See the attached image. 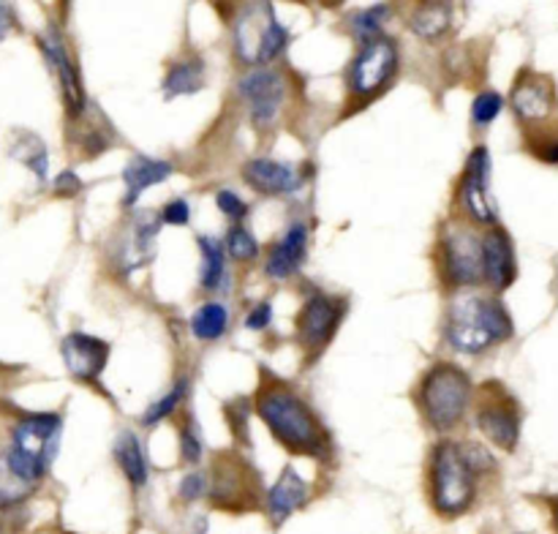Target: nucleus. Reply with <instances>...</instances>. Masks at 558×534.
I'll return each instance as SVG.
<instances>
[{"instance_id":"dca6fc26","label":"nucleus","mask_w":558,"mask_h":534,"mask_svg":"<svg viewBox=\"0 0 558 534\" xmlns=\"http://www.w3.org/2000/svg\"><path fill=\"white\" fill-rule=\"evenodd\" d=\"M305 251H308V229H305L303 221L289 223V229L283 232V238L278 240L270 248L265 262V272L276 281H283V278L294 276V272L303 267Z\"/></svg>"},{"instance_id":"f3484780","label":"nucleus","mask_w":558,"mask_h":534,"mask_svg":"<svg viewBox=\"0 0 558 534\" xmlns=\"http://www.w3.org/2000/svg\"><path fill=\"white\" fill-rule=\"evenodd\" d=\"M243 178L251 189L270 196L292 194L303 183V178H300V172L292 163L272 161V158H251L243 167Z\"/></svg>"},{"instance_id":"58836bf2","label":"nucleus","mask_w":558,"mask_h":534,"mask_svg":"<svg viewBox=\"0 0 558 534\" xmlns=\"http://www.w3.org/2000/svg\"><path fill=\"white\" fill-rule=\"evenodd\" d=\"M11 31V14L3 3H0V38H5V33Z\"/></svg>"},{"instance_id":"c756f323","label":"nucleus","mask_w":558,"mask_h":534,"mask_svg":"<svg viewBox=\"0 0 558 534\" xmlns=\"http://www.w3.org/2000/svg\"><path fill=\"white\" fill-rule=\"evenodd\" d=\"M227 248L238 262H251L256 259V254H259V243H256V238L248 232L245 223H234V227L229 229Z\"/></svg>"},{"instance_id":"6e6552de","label":"nucleus","mask_w":558,"mask_h":534,"mask_svg":"<svg viewBox=\"0 0 558 534\" xmlns=\"http://www.w3.org/2000/svg\"><path fill=\"white\" fill-rule=\"evenodd\" d=\"M398 69V47L392 38L381 36L379 41H371L360 47L352 63L347 69V85L352 96L374 98L379 96L381 87L392 80Z\"/></svg>"},{"instance_id":"f8f14e48","label":"nucleus","mask_w":558,"mask_h":534,"mask_svg":"<svg viewBox=\"0 0 558 534\" xmlns=\"http://www.w3.org/2000/svg\"><path fill=\"white\" fill-rule=\"evenodd\" d=\"M240 96L248 101L256 129H267L278 120L287 98V82L272 69H254L240 80Z\"/></svg>"},{"instance_id":"7c9ffc66","label":"nucleus","mask_w":558,"mask_h":534,"mask_svg":"<svg viewBox=\"0 0 558 534\" xmlns=\"http://www.w3.org/2000/svg\"><path fill=\"white\" fill-rule=\"evenodd\" d=\"M501 107H505V98L496 90H483L472 104V120L477 125H488L499 118Z\"/></svg>"},{"instance_id":"7ed1b4c3","label":"nucleus","mask_w":558,"mask_h":534,"mask_svg":"<svg viewBox=\"0 0 558 534\" xmlns=\"http://www.w3.org/2000/svg\"><path fill=\"white\" fill-rule=\"evenodd\" d=\"M512 336V319L505 305L494 298L461 294L447 314V341L466 354L485 352L494 343Z\"/></svg>"},{"instance_id":"393cba45","label":"nucleus","mask_w":558,"mask_h":534,"mask_svg":"<svg viewBox=\"0 0 558 534\" xmlns=\"http://www.w3.org/2000/svg\"><path fill=\"white\" fill-rule=\"evenodd\" d=\"M227 325H229L227 305L216 303V300L202 303L199 308H196V314L191 316V332H194L199 341H216V338H221L223 332H227Z\"/></svg>"},{"instance_id":"473e14b6","label":"nucleus","mask_w":558,"mask_h":534,"mask_svg":"<svg viewBox=\"0 0 558 534\" xmlns=\"http://www.w3.org/2000/svg\"><path fill=\"white\" fill-rule=\"evenodd\" d=\"M216 205H218V210L223 213V216L234 218V221H238V223L243 221L245 213H248V205H245V199H240V196L234 194V191H229V189L218 191V194H216Z\"/></svg>"},{"instance_id":"aec40b11","label":"nucleus","mask_w":558,"mask_h":534,"mask_svg":"<svg viewBox=\"0 0 558 534\" xmlns=\"http://www.w3.org/2000/svg\"><path fill=\"white\" fill-rule=\"evenodd\" d=\"M245 474H251V469L245 466L243 458H221V463L216 466L213 499L221 507H238L251 499L254 483H245Z\"/></svg>"},{"instance_id":"4468645a","label":"nucleus","mask_w":558,"mask_h":534,"mask_svg":"<svg viewBox=\"0 0 558 534\" xmlns=\"http://www.w3.org/2000/svg\"><path fill=\"white\" fill-rule=\"evenodd\" d=\"M60 352H63L65 368L74 379L93 381L101 376L104 365H107L109 343L96 336H87V332H71V336L63 338Z\"/></svg>"},{"instance_id":"c85d7f7f","label":"nucleus","mask_w":558,"mask_h":534,"mask_svg":"<svg viewBox=\"0 0 558 534\" xmlns=\"http://www.w3.org/2000/svg\"><path fill=\"white\" fill-rule=\"evenodd\" d=\"M33 490V485H27L25 480L16 477L9 466V458H5V447H0V507L20 505L22 499H27Z\"/></svg>"},{"instance_id":"412c9836","label":"nucleus","mask_w":558,"mask_h":534,"mask_svg":"<svg viewBox=\"0 0 558 534\" xmlns=\"http://www.w3.org/2000/svg\"><path fill=\"white\" fill-rule=\"evenodd\" d=\"M169 174H172V163L158 161V158H150V156H134L123 169V180H125L123 205L125 207L136 205L142 191L150 189V185L163 183Z\"/></svg>"},{"instance_id":"cd10ccee","label":"nucleus","mask_w":558,"mask_h":534,"mask_svg":"<svg viewBox=\"0 0 558 534\" xmlns=\"http://www.w3.org/2000/svg\"><path fill=\"white\" fill-rule=\"evenodd\" d=\"M185 392H189V379L174 381L172 390H167L156 403H150V406H147V412L142 414V425H156V423H161V420L172 417L174 409L183 403Z\"/></svg>"},{"instance_id":"423d86ee","label":"nucleus","mask_w":558,"mask_h":534,"mask_svg":"<svg viewBox=\"0 0 558 534\" xmlns=\"http://www.w3.org/2000/svg\"><path fill=\"white\" fill-rule=\"evenodd\" d=\"M287 27L278 22L270 3H251L240 11L234 25V52L248 65L270 63L287 47Z\"/></svg>"},{"instance_id":"4c0bfd02","label":"nucleus","mask_w":558,"mask_h":534,"mask_svg":"<svg viewBox=\"0 0 558 534\" xmlns=\"http://www.w3.org/2000/svg\"><path fill=\"white\" fill-rule=\"evenodd\" d=\"M58 191H60V194H74V191H80V180H76V174L74 172L60 174Z\"/></svg>"},{"instance_id":"a878e982","label":"nucleus","mask_w":558,"mask_h":534,"mask_svg":"<svg viewBox=\"0 0 558 534\" xmlns=\"http://www.w3.org/2000/svg\"><path fill=\"white\" fill-rule=\"evenodd\" d=\"M452 22V9L441 3H428L423 9H417V14L412 16V31L420 33L425 38H439L441 33L450 27Z\"/></svg>"},{"instance_id":"6ab92c4d","label":"nucleus","mask_w":558,"mask_h":534,"mask_svg":"<svg viewBox=\"0 0 558 534\" xmlns=\"http://www.w3.org/2000/svg\"><path fill=\"white\" fill-rule=\"evenodd\" d=\"M305 501H308V483L294 472V466H287L267 494V515L276 526H281Z\"/></svg>"},{"instance_id":"ddd939ff","label":"nucleus","mask_w":558,"mask_h":534,"mask_svg":"<svg viewBox=\"0 0 558 534\" xmlns=\"http://www.w3.org/2000/svg\"><path fill=\"white\" fill-rule=\"evenodd\" d=\"M343 308L347 305L336 298H327V294H311L305 300L303 311H300L298 330L300 341L305 343V349L314 354H319L322 349L330 343V338L336 336L338 325L343 319Z\"/></svg>"},{"instance_id":"c9c22d12","label":"nucleus","mask_w":558,"mask_h":534,"mask_svg":"<svg viewBox=\"0 0 558 534\" xmlns=\"http://www.w3.org/2000/svg\"><path fill=\"white\" fill-rule=\"evenodd\" d=\"M270 319H272L270 303H259L251 308L248 316H245V327H248V330H265V327L270 325Z\"/></svg>"},{"instance_id":"bb28decb","label":"nucleus","mask_w":558,"mask_h":534,"mask_svg":"<svg viewBox=\"0 0 558 534\" xmlns=\"http://www.w3.org/2000/svg\"><path fill=\"white\" fill-rule=\"evenodd\" d=\"M390 16V5H371V9H363L357 11V14H352V33L354 38H357L360 47H365V44L371 41H379L381 38V22Z\"/></svg>"},{"instance_id":"0eeeda50","label":"nucleus","mask_w":558,"mask_h":534,"mask_svg":"<svg viewBox=\"0 0 558 534\" xmlns=\"http://www.w3.org/2000/svg\"><path fill=\"white\" fill-rule=\"evenodd\" d=\"M474 420L485 439H490L501 450H515L518 436H521V409L505 387L496 381L480 387Z\"/></svg>"},{"instance_id":"2f4dec72","label":"nucleus","mask_w":558,"mask_h":534,"mask_svg":"<svg viewBox=\"0 0 558 534\" xmlns=\"http://www.w3.org/2000/svg\"><path fill=\"white\" fill-rule=\"evenodd\" d=\"M180 452H183V461L189 463H196L202 458V436L194 420H185V425L180 428Z\"/></svg>"},{"instance_id":"b1692460","label":"nucleus","mask_w":558,"mask_h":534,"mask_svg":"<svg viewBox=\"0 0 558 534\" xmlns=\"http://www.w3.org/2000/svg\"><path fill=\"white\" fill-rule=\"evenodd\" d=\"M199 251H202V287L205 289H221L223 278H227V248H223L221 240L199 238Z\"/></svg>"},{"instance_id":"e433bc0d","label":"nucleus","mask_w":558,"mask_h":534,"mask_svg":"<svg viewBox=\"0 0 558 534\" xmlns=\"http://www.w3.org/2000/svg\"><path fill=\"white\" fill-rule=\"evenodd\" d=\"M205 494V477L202 474H185L183 483H180V496H183L185 501H194L199 499V496Z\"/></svg>"},{"instance_id":"1a4fd4ad","label":"nucleus","mask_w":558,"mask_h":534,"mask_svg":"<svg viewBox=\"0 0 558 534\" xmlns=\"http://www.w3.org/2000/svg\"><path fill=\"white\" fill-rule=\"evenodd\" d=\"M512 109H515L518 120L526 125V134L556 123L554 114L558 112V101L554 80L537 74V71H521L515 87H512Z\"/></svg>"},{"instance_id":"9d476101","label":"nucleus","mask_w":558,"mask_h":534,"mask_svg":"<svg viewBox=\"0 0 558 534\" xmlns=\"http://www.w3.org/2000/svg\"><path fill=\"white\" fill-rule=\"evenodd\" d=\"M441 265L452 283L472 287V283L485 281L483 238H477L469 227H452L441 238Z\"/></svg>"},{"instance_id":"f704fd0d","label":"nucleus","mask_w":558,"mask_h":534,"mask_svg":"<svg viewBox=\"0 0 558 534\" xmlns=\"http://www.w3.org/2000/svg\"><path fill=\"white\" fill-rule=\"evenodd\" d=\"M191 218V207L185 199H172L161 213L163 223H174V227H185Z\"/></svg>"},{"instance_id":"2eb2a0df","label":"nucleus","mask_w":558,"mask_h":534,"mask_svg":"<svg viewBox=\"0 0 558 534\" xmlns=\"http://www.w3.org/2000/svg\"><path fill=\"white\" fill-rule=\"evenodd\" d=\"M483 265H485V281L501 292L510 287L518 276L515 267V248L505 229L494 227L483 234Z\"/></svg>"},{"instance_id":"5701e85b","label":"nucleus","mask_w":558,"mask_h":534,"mask_svg":"<svg viewBox=\"0 0 558 534\" xmlns=\"http://www.w3.org/2000/svg\"><path fill=\"white\" fill-rule=\"evenodd\" d=\"M205 85V65L196 58H185L180 63L169 65L167 76H163V96H189Z\"/></svg>"},{"instance_id":"a211bd4d","label":"nucleus","mask_w":558,"mask_h":534,"mask_svg":"<svg viewBox=\"0 0 558 534\" xmlns=\"http://www.w3.org/2000/svg\"><path fill=\"white\" fill-rule=\"evenodd\" d=\"M41 47H44V52H47L49 63H52L54 71H58L60 87H63L65 107H69L71 114H80L82 109H85V90H82L80 71H76L74 60H71L69 49H65V41L58 36V33L49 31L47 36L41 38Z\"/></svg>"},{"instance_id":"72a5a7b5","label":"nucleus","mask_w":558,"mask_h":534,"mask_svg":"<svg viewBox=\"0 0 558 534\" xmlns=\"http://www.w3.org/2000/svg\"><path fill=\"white\" fill-rule=\"evenodd\" d=\"M229 420H232L234 434H238L243 441H248V403H245L243 398L229 403Z\"/></svg>"},{"instance_id":"f257e3e1","label":"nucleus","mask_w":558,"mask_h":534,"mask_svg":"<svg viewBox=\"0 0 558 534\" xmlns=\"http://www.w3.org/2000/svg\"><path fill=\"white\" fill-rule=\"evenodd\" d=\"M256 412L262 423L272 430L283 447L303 456H322L327 445V430L308 403L281 381L270 379L256 396Z\"/></svg>"},{"instance_id":"f03ea898","label":"nucleus","mask_w":558,"mask_h":534,"mask_svg":"<svg viewBox=\"0 0 558 534\" xmlns=\"http://www.w3.org/2000/svg\"><path fill=\"white\" fill-rule=\"evenodd\" d=\"M477 458L488 452L477 445L439 441L430 456V501L447 518H458L474 505L477 496Z\"/></svg>"},{"instance_id":"ea45409f","label":"nucleus","mask_w":558,"mask_h":534,"mask_svg":"<svg viewBox=\"0 0 558 534\" xmlns=\"http://www.w3.org/2000/svg\"><path fill=\"white\" fill-rule=\"evenodd\" d=\"M554 523H556V534H558V499H554Z\"/></svg>"},{"instance_id":"9b49d317","label":"nucleus","mask_w":558,"mask_h":534,"mask_svg":"<svg viewBox=\"0 0 558 534\" xmlns=\"http://www.w3.org/2000/svg\"><path fill=\"white\" fill-rule=\"evenodd\" d=\"M458 202L477 223H496V205L490 199V156L488 147H474L458 183Z\"/></svg>"},{"instance_id":"20e7f679","label":"nucleus","mask_w":558,"mask_h":534,"mask_svg":"<svg viewBox=\"0 0 558 534\" xmlns=\"http://www.w3.org/2000/svg\"><path fill=\"white\" fill-rule=\"evenodd\" d=\"M60 428L63 423L58 414H27V417L16 420L11 428L5 458H9L11 472L33 488L58 456Z\"/></svg>"},{"instance_id":"4be33fe9","label":"nucleus","mask_w":558,"mask_h":534,"mask_svg":"<svg viewBox=\"0 0 558 534\" xmlns=\"http://www.w3.org/2000/svg\"><path fill=\"white\" fill-rule=\"evenodd\" d=\"M114 458H118L120 469H123V474L129 477L131 485L142 488V485L147 483L150 469H147L145 450H142L140 439H136L131 430H123V434L118 436V441H114Z\"/></svg>"},{"instance_id":"39448f33","label":"nucleus","mask_w":558,"mask_h":534,"mask_svg":"<svg viewBox=\"0 0 558 534\" xmlns=\"http://www.w3.org/2000/svg\"><path fill=\"white\" fill-rule=\"evenodd\" d=\"M420 409L436 430H450L466 417L472 403V379L452 363H436L417 390Z\"/></svg>"}]
</instances>
